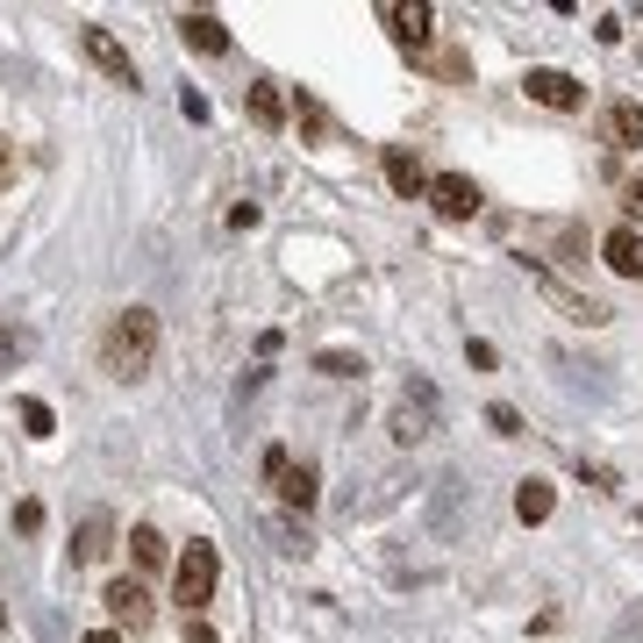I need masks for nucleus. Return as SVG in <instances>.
<instances>
[{
	"instance_id": "nucleus-1",
	"label": "nucleus",
	"mask_w": 643,
	"mask_h": 643,
	"mask_svg": "<svg viewBox=\"0 0 643 643\" xmlns=\"http://www.w3.org/2000/svg\"><path fill=\"white\" fill-rule=\"evenodd\" d=\"M150 365H158V315H150V308H122L101 329V372L122 379V387H136V379H150Z\"/></svg>"
},
{
	"instance_id": "nucleus-2",
	"label": "nucleus",
	"mask_w": 643,
	"mask_h": 643,
	"mask_svg": "<svg viewBox=\"0 0 643 643\" xmlns=\"http://www.w3.org/2000/svg\"><path fill=\"white\" fill-rule=\"evenodd\" d=\"M214 579H222V550H214L208 536H193V544L179 550V565H172V593H179L187 615H201V608L214 601Z\"/></svg>"
},
{
	"instance_id": "nucleus-3",
	"label": "nucleus",
	"mask_w": 643,
	"mask_h": 643,
	"mask_svg": "<svg viewBox=\"0 0 643 643\" xmlns=\"http://www.w3.org/2000/svg\"><path fill=\"white\" fill-rule=\"evenodd\" d=\"M523 272H529V286H536V294H544L565 322H579V329H601V322H615V308H601L593 294H572V286H565L558 272H544L536 257H523Z\"/></svg>"
},
{
	"instance_id": "nucleus-4",
	"label": "nucleus",
	"mask_w": 643,
	"mask_h": 643,
	"mask_svg": "<svg viewBox=\"0 0 643 643\" xmlns=\"http://www.w3.org/2000/svg\"><path fill=\"white\" fill-rule=\"evenodd\" d=\"M387 436L393 443H429L436 436V387H429V379H408L401 387V401H393V415H387Z\"/></svg>"
},
{
	"instance_id": "nucleus-5",
	"label": "nucleus",
	"mask_w": 643,
	"mask_h": 643,
	"mask_svg": "<svg viewBox=\"0 0 643 643\" xmlns=\"http://www.w3.org/2000/svg\"><path fill=\"white\" fill-rule=\"evenodd\" d=\"M429 201H436L443 222H472V214L486 208V193H479L472 172H436V179H429Z\"/></svg>"
},
{
	"instance_id": "nucleus-6",
	"label": "nucleus",
	"mask_w": 643,
	"mask_h": 643,
	"mask_svg": "<svg viewBox=\"0 0 643 643\" xmlns=\"http://www.w3.org/2000/svg\"><path fill=\"white\" fill-rule=\"evenodd\" d=\"M523 94H529L536 107H558V115H572V107H587V86H579L572 72H558V65H529Z\"/></svg>"
},
{
	"instance_id": "nucleus-7",
	"label": "nucleus",
	"mask_w": 643,
	"mask_h": 643,
	"mask_svg": "<svg viewBox=\"0 0 643 643\" xmlns=\"http://www.w3.org/2000/svg\"><path fill=\"white\" fill-rule=\"evenodd\" d=\"M101 608H107L115 630H144V622H150V587H144V579H107Z\"/></svg>"
},
{
	"instance_id": "nucleus-8",
	"label": "nucleus",
	"mask_w": 643,
	"mask_h": 643,
	"mask_svg": "<svg viewBox=\"0 0 643 643\" xmlns=\"http://www.w3.org/2000/svg\"><path fill=\"white\" fill-rule=\"evenodd\" d=\"M80 43H86V57H94V65H101V72H107V80H115V86H136V57H129V51H122V43H115V29L86 22V29H80Z\"/></svg>"
},
{
	"instance_id": "nucleus-9",
	"label": "nucleus",
	"mask_w": 643,
	"mask_h": 643,
	"mask_svg": "<svg viewBox=\"0 0 643 643\" xmlns=\"http://www.w3.org/2000/svg\"><path fill=\"white\" fill-rule=\"evenodd\" d=\"M601 136H608V150H643V101H608Z\"/></svg>"
},
{
	"instance_id": "nucleus-10",
	"label": "nucleus",
	"mask_w": 643,
	"mask_h": 643,
	"mask_svg": "<svg viewBox=\"0 0 643 643\" xmlns=\"http://www.w3.org/2000/svg\"><path fill=\"white\" fill-rule=\"evenodd\" d=\"M601 265H608V272H622V280H643V236H636L630 222L601 236Z\"/></svg>"
},
{
	"instance_id": "nucleus-11",
	"label": "nucleus",
	"mask_w": 643,
	"mask_h": 643,
	"mask_svg": "<svg viewBox=\"0 0 643 643\" xmlns=\"http://www.w3.org/2000/svg\"><path fill=\"white\" fill-rule=\"evenodd\" d=\"M379 22H387V36H393V43L422 51V43H429V22H436V14H429V8H401V0H387V8H379Z\"/></svg>"
},
{
	"instance_id": "nucleus-12",
	"label": "nucleus",
	"mask_w": 643,
	"mask_h": 643,
	"mask_svg": "<svg viewBox=\"0 0 643 643\" xmlns=\"http://www.w3.org/2000/svg\"><path fill=\"white\" fill-rule=\"evenodd\" d=\"M179 36H187L201 57H222V51H229V29H222V14H208V8H187V14H179Z\"/></svg>"
},
{
	"instance_id": "nucleus-13",
	"label": "nucleus",
	"mask_w": 643,
	"mask_h": 643,
	"mask_svg": "<svg viewBox=\"0 0 643 643\" xmlns=\"http://www.w3.org/2000/svg\"><path fill=\"white\" fill-rule=\"evenodd\" d=\"M107 550H115V515L94 508V515L80 523V536H72V558H80V565H101Z\"/></svg>"
},
{
	"instance_id": "nucleus-14",
	"label": "nucleus",
	"mask_w": 643,
	"mask_h": 643,
	"mask_svg": "<svg viewBox=\"0 0 643 643\" xmlns=\"http://www.w3.org/2000/svg\"><path fill=\"white\" fill-rule=\"evenodd\" d=\"M387 187H393V193H401V201H429V172H422V165H415V158H408V150H401V144H393V150H387Z\"/></svg>"
},
{
	"instance_id": "nucleus-15",
	"label": "nucleus",
	"mask_w": 643,
	"mask_h": 643,
	"mask_svg": "<svg viewBox=\"0 0 643 643\" xmlns=\"http://www.w3.org/2000/svg\"><path fill=\"white\" fill-rule=\"evenodd\" d=\"M550 508H558V486H550V479H523V486H515V515H523L529 529L550 523Z\"/></svg>"
},
{
	"instance_id": "nucleus-16",
	"label": "nucleus",
	"mask_w": 643,
	"mask_h": 643,
	"mask_svg": "<svg viewBox=\"0 0 643 643\" xmlns=\"http://www.w3.org/2000/svg\"><path fill=\"white\" fill-rule=\"evenodd\" d=\"M243 107H251V122H257V129H280V122H286V94H280L272 80H257L251 94H243Z\"/></svg>"
},
{
	"instance_id": "nucleus-17",
	"label": "nucleus",
	"mask_w": 643,
	"mask_h": 643,
	"mask_svg": "<svg viewBox=\"0 0 643 643\" xmlns=\"http://www.w3.org/2000/svg\"><path fill=\"white\" fill-rule=\"evenodd\" d=\"M280 500L294 515H308L315 508V465H286V479H280Z\"/></svg>"
},
{
	"instance_id": "nucleus-18",
	"label": "nucleus",
	"mask_w": 643,
	"mask_h": 643,
	"mask_svg": "<svg viewBox=\"0 0 643 643\" xmlns=\"http://www.w3.org/2000/svg\"><path fill=\"white\" fill-rule=\"evenodd\" d=\"M315 372L322 379H365V358L358 350H315Z\"/></svg>"
},
{
	"instance_id": "nucleus-19",
	"label": "nucleus",
	"mask_w": 643,
	"mask_h": 643,
	"mask_svg": "<svg viewBox=\"0 0 643 643\" xmlns=\"http://www.w3.org/2000/svg\"><path fill=\"white\" fill-rule=\"evenodd\" d=\"M129 550H136V565H144V572H158V565H165V536L150 529V523L129 529Z\"/></svg>"
},
{
	"instance_id": "nucleus-20",
	"label": "nucleus",
	"mask_w": 643,
	"mask_h": 643,
	"mask_svg": "<svg viewBox=\"0 0 643 643\" xmlns=\"http://www.w3.org/2000/svg\"><path fill=\"white\" fill-rule=\"evenodd\" d=\"M486 422H494V436H523V415H515L508 401H494V408H486Z\"/></svg>"
},
{
	"instance_id": "nucleus-21",
	"label": "nucleus",
	"mask_w": 643,
	"mask_h": 643,
	"mask_svg": "<svg viewBox=\"0 0 643 643\" xmlns=\"http://www.w3.org/2000/svg\"><path fill=\"white\" fill-rule=\"evenodd\" d=\"M22 422H29V436H51V429H57V415L43 401H22Z\"/></svg>"
},
{
	"instance_id": "nucleus-22",
	"label": "nucleus",
	"mask_w": 643,
	"mask_h": 643,
	"mask_svg": "<svg viewBox=\"0 0 643 643\" xmlns=\"http://www.w3.org/2000/svg\"><path fill=\"white\" fill-rule=\"evenodd\" d=\"M465 358H472V372H494V344H486V336H472Z\"/></svg>"
},
{
	"instance_id": "nucleus-23",
	"label": "nucleus",
	"mask_w": 643,
	"mask_h": 643,
	"mask_svg": "<svg viewBox=\"0 0 643 643\" xmlns=\"http://www.w3.org/2000/svg\"><path fill=\"white\" fill-rule=\"evenodd\" d=\"M286 465H294V457H286V451H280V443H272V451H265V479H272V486H280V479H286Z\"/></svg>"
},
{
	"instance_id": "nucleus-24",
	"label": "nucleus",
	"mask_w": 643,
	"mask_h": 643,
	"mask_svg": "<svg viewBox=\"0 0 643 643\" xmlns=\"http://www.w3.org/2000/svg\"><path fill=\"white\" fill-rule=\"evenodd\" d=\"M8 187H14V144L0 136V193H8Z\"/></svg>"
},
{
	"instance_id": "nucleus-25",
	"label": "nucleus",
	"mask_w": 643,
	"mask_h": 643,
	"mask_svg": "<svg viewBox=\"0 0 643 643\" xmlns=\"http://www.w3.org/2000/svg\"><path fill=\"white\" fill-rule=\"evenodd\" d=\"M622 214H630V229L643 222V179H636V187H630V193H622Z\"/></svg>"
},
{
	"instance_id": "nucleus-26",
	"label": "nucleus",
	"mask_w": 643,
	"mask_h": 643,
	"mask_svg": "<svg viewBox=\"0 0 643 643\" xmlns=\"http://www.w3.org/2000/svg\"><path fill=\"white\" fill-rule=\"evenodd\" d=\"M187 643H222V636H214V630H208L201 615H187Z\"/></svg>"
},
{
	"instance_id": "nucleus-27",
	"label": "nucleus",
	"mask_w": 643,
	"mask_h": 643,
	"mask_svg": "<svg viewBox=\"0 0 643 643\" xmlns=\"http://www.w3.org/2000/svg\"><path fill=\"white\" fill-rule=\"evenodd\" d=\"M80 643H122V636H115V630H86Z\"/></svg>"
}]
</instances>
